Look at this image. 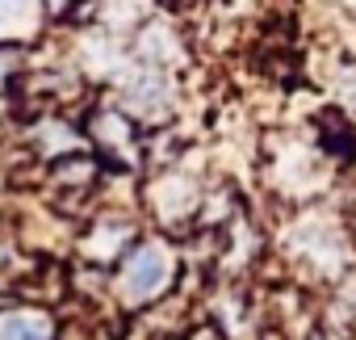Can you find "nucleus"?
<instances>
[{
    "label": "nucleus",
    "mask_w": 356,
    "mask_h": 340,
    "mask_svg": "<svg viewBox=\"0 0 356 340\" xmlns=\"http://www.w3.org/2000/svg\"><path fill=\"white\" fill-rule=\"evenodd\" d=\"M163 281H168V252L159 244H138L126 252V261H122V298L126 302L138 307V302L155 298L163 290Z\"/></svg>",
    "instance_id": "obj_1"
},
{
    "label": "nucleus",
    "mask_w": 356,
    "mask_h": 340,
    "mask_svg": "<svg viewBox=\"0 0 356 340\" xmlns=\"http://www.w3.org/2000/svg\"><path fill=\"white\" fill-rule=\"evenodd\" d=\"M126 101L134 114H147V109H163L168 105V76L155 72V68H143L134 72V80L126 84Z\"/></svg>",
    "instance_id": "obj_2"
},
{
    "label": "nucleus",
    "mask_w": 356,
    "mask_h": 340,
    "mask_svg": "<svg viewBox=\"0 0 356 340\" xmlns=\"http://www.w3.org/2000/svg\"><path fill=\"white\" fill-rule=\"evenodd\" d=\"M51 319L34 311H13L0 319V340H51Z\"/></svg>",
    "instance_id": "obj_3"
}]
</instances>
